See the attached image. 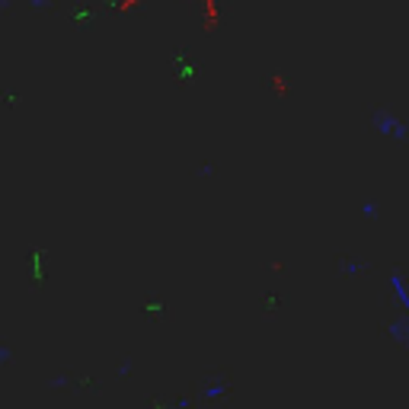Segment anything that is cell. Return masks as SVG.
<instances>
[{
  "instance_id": "1",
  "label": "cell",
  "mask_w": 409,
  "mask_h": 409,
  "mask_svg": "<svg viewBox=\"0 0 409 409\" xmlns=\"http://www.w3.org/2000/svg\"><path fill=\"white\" fill-rule=\"evenodd\" d=\"M374 121H377V131L387 134V138H406V125H403V121L390 119V115H381V112L374 115Z\"/></svg>"
}]
</instances>
